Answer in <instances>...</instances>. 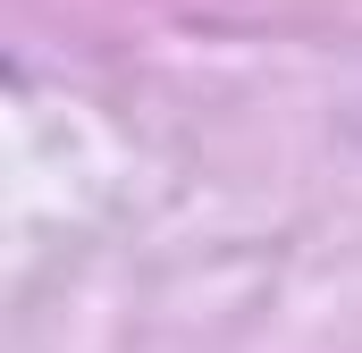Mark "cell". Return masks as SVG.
I'll return each mask as SVG.
<instances>
[]
</instances>
